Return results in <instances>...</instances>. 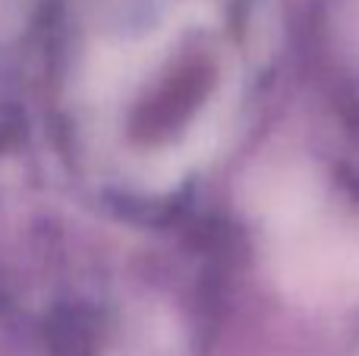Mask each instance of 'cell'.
<instances>
[{"instance_id": "obj_1", "label": "cell", "mask_w": 359, "mask_h": 356, "mask_svg": "<svg viewBox=\"0 0 359 356\" xmlns=\"http://www.w3.org/2000/svg\"><path fill=\"white\" fill-rule=\"evenodd\" d=\"M280 281L293 296L309 303H341L359 294V243L341 227L316 218L280 227Z\"/></svg>"}, {"instance_id": "obj_2", "label": "cell", "mask_w": 359, "mask_h": 356, "mask_svg": "<svg viewBox=\"0 0 359 356\" xmlns=\"http://www.w3.org/2000/svg\"><path fill=\"white\" fill-rule=\"evenodd\" d=\"M322 183L316 180L309 164L297 158H284L278 164H259L252 177H246V202L255 214L268 221L274 231L309 218L318 208Z\"/></svg>"}]
</instances>
